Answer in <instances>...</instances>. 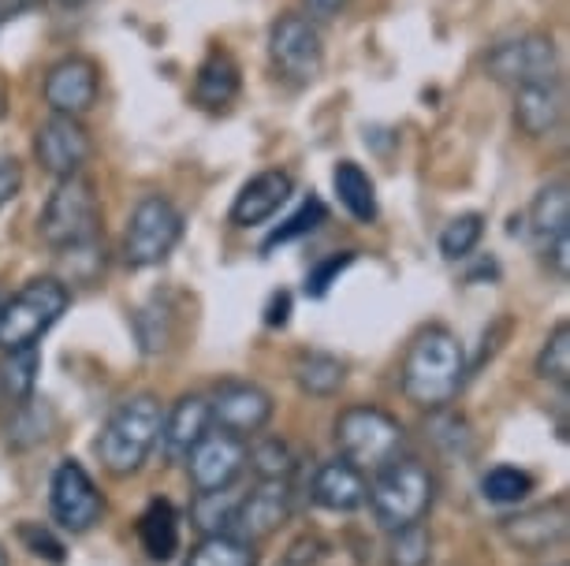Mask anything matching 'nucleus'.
I'll return each instance as SVG.
<instances>
[{"mask_svg": "<svg viewBox=\"0 0 570 566\" xmlns=\"http://www.w3.org/2000/svg\"><path fill=\"white\" fill-rule=\"evenodd\" d=\"M470 373L466 350L444 325L422 328L403 358V395L422 410H444L462 391Z\"/></svg>", "mask_w": 570, "mask_h": 566, "instance_id": "nucleus-1", "label": "nucleus"}, {"mask_svg": "<svg viewBox=\"0 0 570 566\" xmlns=\"http://www.w3.org/2000/svg\"><path fill=\"white\" fill-rule=\"evenodd\" d=\"M160 425H165V407L157 395H131L109 414L105 429L98 436V458L112 477H131L146 466L160 440Z\"/></svg>", "mask_w": 570, "mask_h": 566, "instance_id": "nucleus-2", "label": "nucleus"}, {"mask_svg": "<svg viewBox=\"0 0 570 566\" xmlns=\"http://www.w3.org/2000/svg\"><path fill=\"white\" fill-rule=\"evenodd\" d=\"M433 499L436 480L422 458L411 455H400L389 466L376 469L370 480V493H365V504H370L376 526L384 533L425 522V515L433 510Z\"/></svg>", "mask_w": 570, "mask_h": 566, "instance_id": "nucleus-3", "label": "nucleus"}, {"mask_svg": "<svg viewBox=\"0 0 570 566\" xmlns=\"http://www.w3.org/2000/svg\"><path fill=\"white\" fill-rule=\"evenodd\" d=\"M71 291L57 276L27 280L12 298L0 302V350L38 347V339L68 314Z\"/></svg>", "mask_w": 570, "mask_h": 566, "instance_id": "nucleus-4", "label": "nucleus"}, {"mask_svg": "<svg viewBox=\"0 0 570 566\" xmlns=\"http://www.w3.org/2000/svg\"><path fill=\"white\" fill-rule=\"evenodd\" d=\"M101 228V206L98 195H94V183L86 176H68L57 179L52 195L41 209L38 220V235L49 250H68L79 247V242L98 239Z\"/></svg>", "mask_w": 570, "mask_h": 566, "instance_id": "nucleus-5", "label": "nucleus"}, {"mask_svg": "<svg viewBox=\"0 0 570 566\" xmlns=\"http://www.w3.org/2000/svg\"><path fill=\"white\" fill-rule=\"evenodd\" d=\"M403 440H406L403 425L381 407H351V410H343L336 421L340 458H347L362 474L365 469L376 474V469L389 466L392 458H400Z\"/></svg>", "mask_w": 570, "mask_h": 566, "instance_id": "nucleus-6", "label": "nucleus"}, {"mask_svg": "<svg viewBox=\"0 0 570 566\" xmlns=\"http://www.w3.org/2000/svg\"><path fill=\"white\" fill-rule=\"evenodd\" d=\"M183 239V212L165 195H146L127 217L124 261L127 269H154Z\"/></svg>", "mask_w": 570, "mask_h": 566, "instance_id": "nucleus-7", "label": "nucleus"}, {"mask_svg": "<svg viewBox=\"0 0 570 566\" xmlns=\"http://www.w3.org/2000/svg\"><path fill=\"white\" fill-rule=\"evenodd\" d=\"M268 60L279 79L306 87L314 82L321 68H325V41L314 19H306L303 12H284L268 27Z\"/></svg>", "mask_w": 570, "mask_h": 566, "instance_id": "nucleus-8", "label": "nucleus"}, {"mask_svg": "<svg viewBox=\"0 0 570 566\" xmlns=\"http://www.w3.org/2000/svg\"><path fill=\"white\" fill-rule=\"evenodd\" d=\"M485 71L500 87H511V90L556 82V71H559L556 41L548 34H537V30L511 38V41H500L485 57Z\"/></svg>", "mask_w": 570, "mask_h": 566, "instance_id": "nucleus-9", "label": "nucleus"}, {"mask_svg": "<svg viewBox=\"0 0 570 566\" xmlns=\"http://www.w3.org/2000/svg\"><path fill=\"white\" fill-rule=\"evenodd\" d=\"M49 507L52 518L60 522V529L68 533H90L105 515V499L94 485V477L75 463V458H63V463L52 469L49 480Z\"/></svg>", "mask_w": 570, "mask_h": 566, "instance_id": "nucleus-10", "label": "nucleus"}, {"mask_svg": "<svg viewBox=\"0 0 570 566\" xmlns=\"http://www.w3.org/2000/svg\"><path fill=\"white\" fill-rule=\"evenodd\" d=\"M209 418L213 429L232 436H254L273 421V395L254 380H224L209 395Z\"/></svg>", "mask_w": 570, "mask_h": 566, "instance_id": "nucleus-11", "label": "nucleus"}, {"mask_svg": "<svg viewBox=\"0 0 570 566\" xmlns=\"http://www.w3.org/2000/svg\"><path fill=\"white\" fill-rule=\"evenodd\" d=\"M94 153L90 131L75 120V116H57L52 112L46 123H38L35 131V157L52 179L82 176L86 160Z\"/></svg>", "mask_w": 570, "mask_h": 566, "instance_id": "nucleus-12", "label": "nucleus"}, {"mask_svg": "<svg viewBox=\"0 0 570 566\" xmlns=\"http://www.w3.org/2000/svg\"><path fill=\"white\" fill-rule=\"evenodd\" d=\"M98 90H101L98 63L90 57H79V52L52 63L46 71V87H41L49 109L57 116H75V120L98 105Z\"/></svg>", "mask_w": 570, "mask_h": 566, "instance_id": "nucleus-13", "label": "nucleus"}, {"mask_svg": "<svg viewBox=\"0 0 570 566\" xmlns=\"http://www.w3.org/2000/svg\"><path fill=\"white\" fill-rule=\"evenodd\" d=\"M246 469V444L243 436L209 429L198 440L195 451L187 455V474L198 493H213V488H232Z\"/></svg>", "mask_w": 570, "mask_h": 566, "instance_id": "nucleus-14", "label": "nucleus"}, {"mask_svg": "<svg viewBox=\"0 0 570 566\" xmlns=\"http://www.w3.org/2000/svg\"><path fill=\"white\" fill-rule=\"evenodd\" d=\"M292 518V485L287 480H257L254 493L239 496V510L232 522V537L265 540Z\"/></svg>", "mask_w": 570, "mask_h": 566, "instance_id": "nucleus-15", "label": "nucleus"}, {"mask_svg": "<svg viewBox=\"0 0 570 566\" xmlns=\"http://www.w3.org/2000/svg\"><path fill=\"white\" fill-rule=\"evenodd\" d=\"M567 526H570L567 499H552V504H537L519 510V515H508L500 522V533L514 552L541 555L567 540Z\"/></svg>", "mask_w": 570, "mask_h": 566, "instance_id": "nucleus-16", "label": "nucleus"}, {"mask_svg": "<svg viewBox=\"0 0 570 566\" xmlns=\"http://www.w3.org/2000/svg\"><path fill=\"white\" fill-rule=\"evenodd\" d=\"M295 190V179L279 168H265L254 179H246L243 190L232 201V224L235 228H257V224L273 220L279 209L287 206Z\"/></svg>", "mask_w": 570, "mask_h": 566, "instance_id": "nucleus-17", "label": "nucleus"}, {"mask_svg": "<svg viewBox=\"0 0 570 566\" xmlns=\"http://www.w3.org/2000/svg\"><path fill=\"white\" fill-rule=\"evenodd\" d=\"M209 429H213V418H209L206 395H183V399H176V407L165 414L157 444L165 447L168 463H187V455L195 451L198 440Z\"/></svg>", "mask_w": 570, "mask_h": 566, "instance_id": "nucleus-18", "label": "nucleus"}, {"mask_svg": "<svg viewBox=\"0 0 570 566\" xmlns=\"http://www.w3.org/2000/svg\"><path fill=\"white\" fill-rule=\"evenodd\" d=\"M314 504L325 510H336V515H351L365 504V474L358 466H351L347 458H332V463H321L314 474Z\"/></svg>", "mask_w": 570, "mask_h": 566, "instance_id": "nucleus-19", "label": "nucleus"}, {"mask_svg": "<svg viewBox=\"0 0 570 566\" xmlns=\"http://www.w3.org/2000/svg\"><path fill=\"white\" fill-rule=\"evenodd\" d=\"M559 120H563V90H559V82L514 90V123H519L525 138L552 135Z\"/></svg>", "mask_w": 570, "mask_h": 566, "instance_id": "nucleus-20", "label": "nucleus"}, {"mask_svg": "<svg viewBox=\"0 0 570 566\" xmlns=\"http://www.w3.org/2000/svg\"><path fill=\"white\" fill-rule=\"evenodd\" d=\"M239 87H243L239 63H235L224 49H217V52H209L206 63H202L195 75V101L202 109L220 112L239 98Z\"/></svg>", "mask_w": 570, "mask_h": 566, "instance_id": "nucleus-21", "label": "nucleus"}, {"mask_svg": "<svg viewBox=\"0 0 570 566\" xmlns=\"http://www.w3.org/2000/svg\"><path fill=\"white\" fill-rule=\"evenodd\" d=\"M522 224H530V235L537 239V247L548 250L559 235H567L570 224V190L567 183H548L537 190L530 212L522 217Z\"/></svg>", "mask_w": 570, "mask_h": 566, "instance_id": "nucleus-22", "label": "nucleus"}, {"mask_svg": "<svg viewBox=\"0 0 570 566\" xmlns=\"http://www.w3.org/2000/svg\"><path fill=\"white\" fill-rule=\"evenodd\" d=\"M138 540L154 563H168L179 552V510L168 499H154L138 518Z\"/></svg>", "mask_w": 570, "mask_h": 566, "instance_id": "nucleus-23", "label": "nucleus"}, {"mask_svg": "<svg viewBox=\"0 0 570 566\" xmlns=\"http://www.w3.org/2000/svg\"><path fill=\"white\" fill-rule=\"evenodd\" d=\"M38 369H41V355H38V347L4 350V358H0V399H4L12 410L35 399V388H38Z\"/></svg>", "mask_w": 570, "mask_h": 566, "instance_id": "nucleus-24", "label": "nucleus"}, {"mask_svg": "<svg viewBox=\"0 0 570 566\" xmlns=\"http://www.w3.org/2000/svg\"><path fill=\"white\" fill-rule=\"evenodd\" d=\"M332 187L340 195V206L351 212L358 224H373L376 220V187L370 172L354 160H340L336 172H332Z\"/></svg>", "mask_w": 570, "mask_h": 566, "instance_id": "nucleus-25", "label": "nucleus"}, {"mask_svg": "<svg viewBox=\"0 0 570 566\" xmlns=\"http://www.w3.org/2000/svg\"><path fill=\"white\" fill-rule=\"evenodd\" d=\"M343 377H347L343 361L325 355V350H306V355H298V361H295L298 388H303L306 395H317V399H328V395H336Z\"/></svg>", "mask_w": 570, "mask_h": 566, "instance_id": "nucleus-26", "label": "nucleus"}, {"mask_svg": "<svg viewBox=\"0 0 570 566\" xmlns=\"http://www.w3.org/2000/svg\"><path fill=\"white\" fill-rule=\"evenodd\" d=\"M235 510H239V493L235 488H213V493L195 496L190 522L202 529V537H220V533H232Z\"/></svg>", "mask_w": 570, "mask_h": 566, "instance_id": "nucleus-27", "label": "nucleus"}, {"mask_svg": "<svg viewBox=\"0 0 570 566\" xmlns=\"http://www.w3.org/2000/svg\"><path fill=\"white\" fill-rule=\"evenodd\" d=\"M187 566H257V552L250 540L220 533V537H202L187 555Z\"/></svg>", "mask_w": 570, "mask_h": 566, "instance_id": "nucleus-28", "label": "nucleus"}, {"mask_svg": "<svg viewBox=\"0 0 570 566\" xmlns=\"http://www.w3.org/2000/svg\"><path fill=\"white\" fill-rule=\"evenodd\" d=\"M481 235H485V217H481V212H459V217L448 220L444 231H440V254H444L448 261L470 258L473 247L481 242Z\"/></svg>", "mask_w": 570, "mask_h": 566, "instance_id": "nucleus-29", "label": "nucleus"}, {"mask_svg": "<svg viewBox=\"0 0 570 566\" xmlns=\"http://www.w3.org/2000/svg\"><path fill=\"white\" fill-rule=\"evenodd\" d=\"M530 493H533V477L519 466H492L481 477V496L489 504H522Z\"/></svg>", "mask_w": 570, "mask_h": 566, "instance_id": "nucleus-30", "label": "nucleus"}, {"mask_svg": "<svg viewBox=\"0 0 570 566\" xmlns=\"http://www.w3.org/2000/svg\"><path fill=\"white\" fill-rule=\"evenodd\" d=\"M433 563V537L422 522L403 529H392L389 540V566H429Z\"/></svg>", "mask_w": 570, "mask_h": 566, "instance_id": "nucleus-31", "label": "nucleus"}, {"mask_svg": "<svg viewBox=\"0 0 570 566\" xmlns=\"http://www.w3.org/2000/svg\"><path fill=\"white\" fill-rule=\"evenodd\" d=\"M537 373H541L544 380L559 384V388L570 384V325L567 320H559L552 332H548L541 355H537Z\"/></svg>", "mask_w": 570, "mask_h": 566, "instance_id": "nucleus-32", "label": "nucleus"}, {"mask_svg": "<svg viewBox=\"0 0 570 566\" xmlns=\"http://www.w3.org/2000/svg\"><path fill=\"white\" fill-rule=\"evenodd\" d=\"M246 463L254 466L257 480H287L295 474V455L292 447L284 440H276V436H268V440L254 444L250 451H246Z\"/></svg>", "mask_w": 570, "mask_h": 566, "instance_id": "nucleus-33", "label": "nucleus"}, {"mask_svg": "<svg viewBox=\"0 0 570 566\" xmlns=\"http://www.w3.org/2000/svg\"><path fill=\"white\" fill-rule=\"evenodd\" d=\"M57 254L63 261V272H68V280H60V284H94L105 272L101 239L79 242V247H68V250H57Z\"/></svg>", "mask_w": 570, "mask_h": 566, "instance_id": "nucleus-34", "label": "nucleus"}, {"mask_svg": "<svg viewBox=\"0 0 570 566\" xmlns=\"http://www.w3.org/2000/svg\"><path fill=\"white\" fill-rule=\"evenodd\" d=\"M325 217H328V209H325V201H321V198L303 201V206H298L292 217H287L273 235H268L265 250H276L279 242H292V239H303V235H309V231H317L321 224H325Z\"/></svg>", "mask_w": 570, "mask_h": 566, "instance_id": "nucleus-35", "label": "nucleus"}, {"mask_svg": "<svg viewBox=\"0 0 570 566\" xmlns=\"http://www.w3.org/2000/svg\"><path fill=\"white\" fill-rule=\"evenodd\" d=\"M168 320L171 314L165 306H142L135 317V328H138V339H142V350L146 355H157V350L168 347Z\"/></svg>", "mask_w": 570, "mask_h": 566, "instance_id": "nucleus-36", "label": "nucleus"}, {"mask_svg": "<svg viewBox=\"0 0 570 566\" xmlns=\"http://www.w3.org/2000/svg\"><path fill=\"white\" fill-rule=\"evenodd\" d=\"M351 261H354V250H343V254H332V258L314 265V269H309V276H306V295L309 298H325L328 287L336 284V276L347 269Z\"/></svg>", "mask_w": 570, "mask_h": 566, "instance_id": "nucleus-37", "label": "nucleus"}, {"mask_svg": "<svg viewBox=\"0 0 570 566\" xmlns=\"http://www.w3.org/2000/svg\"><path fill=\"white\" fill-rule=\"evenodd\" d=\"M19 540L27 544V552L30 555H38V559H46V563H63L68 555H63V544L52 537L49 529H41L38 522H27V526H19Z\"/></svg>", "mask_w": 570, "mask_h": 566, "instance_id": "nucleus-38", "label": "nucleus"}, {"mask_svg": "<svg viewBox=\"0 0 570 566\" xmlns=\"http://www.w3.org/2000/svg\"><path fill=\"white\" fill-rule=\"evenodd\" d=\"M19 187H23V168H19L16 157L0 153V209L19 195Z\"/></svg>", "mask_w": 570, "mask_h": 566, "instance_id": "nucleus-39", "label": "nucleus"}, {"mask_svg": "<svg viewBox=\"0 0 570 566\" xmlns=\"http://www.w3.org/2000/svg\"><path fill=\"white\" fill-rule=\"evenodd\" d=\"M306 8V19H314V23H328V19H336L343 8H347V0H303Z\"/></svg>", "mask_w": 570, "mask_h": 566, "instance_id": "nucleus-40", "label": "nucleus"}, {"mask_svg": "<svg viewBox=\"0 0 570 566\" xmlns=\"http://www.w3.org/2000/svg\"><path fill=\"white\" fill-rule=\"evenodd\" d=\"M544 258L552 261V269H556L559 280H567V276H570V239H567V235H559L552 247L544 250Z\"/></svg>", "mask_w": 570, "mask_h": 566, "instance_id": "nucleus-41", "label": "nucleus"}, {"mask_svg": "<svg viewBox=\"0 0 570 566\" xmlns=\"http://www.w3.org/2000/svg\"><path fill=\"white\" fill-rule=\"evenodd\" d=\"M287 309H292V295H273V306L265 314V325H287Z\"/></svg>", "mask_w": 570, "mask_h": 566, "instance_id": "nucleus-42", "label": "nucleus"}, {"mask_svg": "<svg viewBox=\"0 0 570 566\" xmlns=\"http://www.w3.org/2000/svg\"><path fill=\"white\" fill-rule=\"evenodd\" d=\"M0 116H4V87H0Z\"/></svg>", "mask_w": 570, "mask_h": 566, "instance_id": "nucleus-43", "label": "nucleus"}, {"mask_svg": "<svg viewBox=\"0 0 570 566\" xmlns=\"http://www.w3.org/2000/svg\"><path fill=\"white\" fill-rule=\"evenodd\" d=\"M0 566H8V552L4 548H0Z\"/></svg>", "mask_w": 570, "mask_h": 566, "instance_id": "nucleus-44", "label": "nucleus"}, {"mask_svg": "<svg viewBox=\"0 0 570 566\" xmlns=\"http://www.w3.org/2000/svg\"><path fill=\"white\" fill-rule=\"evenodd\" d=\"M60 4H82V0H60Z\"/></svg>", "mask_w": 570, "mask_h": 566, "instance_id": "nucleus-45", "label": "nucleus"}, {"mask_svg": "<svg viewBox=\"0 0 570 566\" xmlns=\"http://www.w3.org/2000/svg\"><path fill=\"white\" fill-rule=\"evenodd\" d=\"M559 566H563V563H559Z\"/></svg>", "mask_w": 570, "mask_h": 566, "instance_id": "nucleus-46", "label": "nucleus"}]
</instances>
